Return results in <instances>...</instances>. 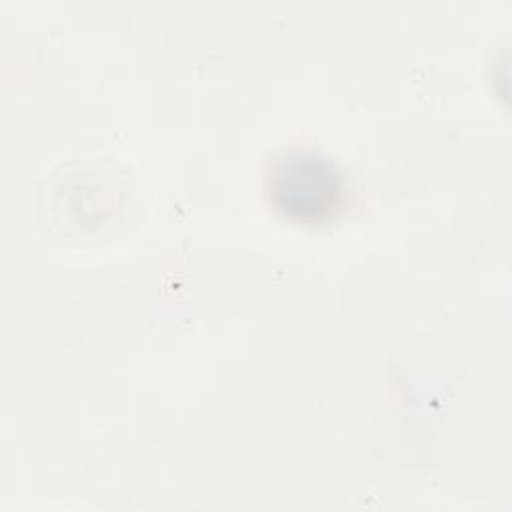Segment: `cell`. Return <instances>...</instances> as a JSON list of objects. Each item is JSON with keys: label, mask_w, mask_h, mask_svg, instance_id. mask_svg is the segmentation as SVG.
<instances>
[{"label": "cell", "mask_w": 512, "mask_h": 512, "mask_svg": "<svg viewBox=\"0 0 512 512\" xmlns=\"http://www.w3.org/2000/svg\"><path fill=\"white\" fill-rule=\"evenodd\" d=\"M268 195L286 219L318 225L342 207L344 181L328 157L312 151H290L272 163Z\"/></svg>", "instance_id": "6da1fadb"}]
</instances>
